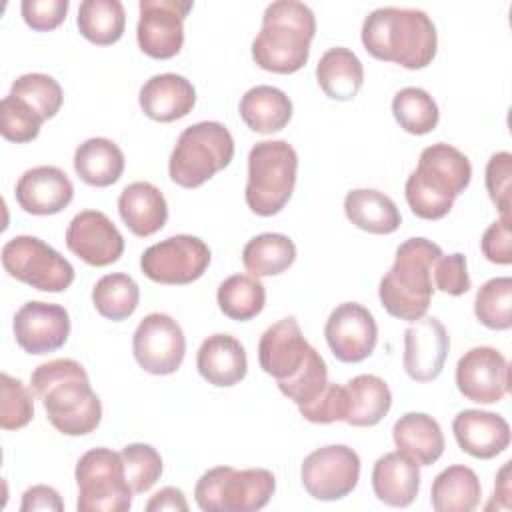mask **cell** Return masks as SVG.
I'll list each match as a JSON object with an SVG mask.
<instances>
[{"mask_svg": "<svg viewBox=\"0 0 512 512\" xmlns=\"http://www.w3.org/2000/svg\"><path fill=\"white\" fill-rule=\"evenodd\" d=\"M30 384L58 432L84 436L98 428L102 404L80 362L72 358L48 360L32 372Z\"/></svg>", "mask_w": 512, "mask_h": 512, "instance_id": "6da1fadb", "label": "cell"}, {"mask_svg": "<svg viewBox=\"0 0 512 512\" xmlns=\"http://www.w3.org/2000/svg\"><path fill=\"white\" fill-rule=\"evenodd\" d=\"M360 36L370 56L408 70L426 68L438 48L436 26L418 8H376L364 18Z\"/></svg>", "mask_w": 512, "mask_h": 512, "instance_id": "7a4b0ae2", "label": "cell"}, {"mask_svg": "<svg viewBox=\"0 0 512 512\" xmlns=\"http://www.w3.org/2000/svg\"><path fill=\"white\" fill-rule=\"evenodd\" d=\"M316 34L314 12L298 0H276L262 14V28L252 42V60L266 72L294 74L310 56Z\"/></svg>", "mask_w": 512, "mask_h": 512, "instance_id": "3957f363", "label": "cell"}, {"mask_svg": "<svg viewBox=\"0 0 512 512\" xmlns=\"http://www.w3.org/2000/svg\"><path fill=\"white\" fill-rule=\"evenodd\" d=\"M472 180V164L458 148L438 142L420 152L416 170L408 176L406 202L422 220H440Z\"/></svg>", "mask_w": 512, "mask_h": 512, "instance_id": "277c9868", "label": "cell"}, {"mask_svg": "<svg viewBox=\"0 0 512 512\" xmlns=\"http://www.w3.org/2000/svg\"><path fill=\"white\" fill-rule=\"evenodd\" d=\"M440 256L442 248L428 238H408L396 248L394 264L378 286V298L390 316L408 322L426 316L434 294L432 266Z\"/></svg>", "mask_w": 512, "mask_h": 512, "instance_id": "5b68a950", "label": "cell"}, {"mask_svg": "<svg viewBox=\"0 0 512 512\" xmlns=\"http://www.w3.org/2000/svg\"><path fill=\"white\" fill-rule=\"evenodd\" d=\"M298 174V154L286 140H262L248 154L244 198L258 216L278 214L290 200Z\"/></svg>", "mask_w": 512, "mask_h": 512, "instance_id": "8992f818", "label": "cell"}, {"mask_svg": "<svg viewBox=\"0 0 512 512\" xmlns=\"http://www.w3.org/2000/svg\"><path fill=\"white\" fill-rule=\"evenodd\" d=\"M234 158L230 130L214 120L188 126L176 140L168 160L170 180L182 188H198Z\"/></svg>", "mask_w": 512, "mask_h": 512, "instance_id": "52a82bcc", "label": "cell"}, {"mask_svg": "<svg viewBox=\"0 0 512 512\" xmlns=\"http://www.w3.org/2000/svg\"><path fill=\"white\" fill-rule=\"evenodd\" d=\"M274 490L276 478L266 468L216 466L198 478L194 498L204 512H254L270 502Z\"/></svg>", "mask_w": 512, "mask_h": 512, "instance_id": "ba28073f", "label": "cell"}, {"mask_svg": "<svg viewBox=\"0 0 512 512\" xmlns=\"http://www.w3.org/2000/svg\"><path fill=\"white\" fill-rule=\"evenodd\" d=\"M78 484V512H126L132 506V488L126 480L122 456L110 448L84 452L74 472Z\"/></svg>", "mask_w": 512, "mask_h": 512, "instance_id": "9c48e42d", "label": "cell"}, {"mask_svg": "<svg viewBox=\"0 0 512 512\" xmlns=\"http://www.w3.org/2000/svg\"><path fill=\"white\" fill-rule=\"evenodd\" d=\"M4 270L40 290V292H64L74 282L72 264L36 236H14L2 246Z\"/></svg>", "mask_w": 512, "mask_h": 512, "instance_id": "30bf717a", "label": "cell"}, {"mask_svg": "<svg viewBox=\"0 0 512 512\" xmlns=\"http://www.w3.org/2000/svg\"><path fill=\"white\" fill-rule=\"evenodd\" d=\"M210 264V248L192 234H176L152 244L140 256V270L158 284L182 286L198 280Z\"/></svg>", "mask_w": 512, "mask_h": 512, "instance_id": "8fae6325", "label": "cell"}, {"mask_svg": "<svg viewBox=\"0 0 512 512\" xmlns=\"http://www.w3.org/2000/svg\"><path fill=\"white\" fill-rule=\"evenodd\" d=\"M304 490L322 502L348 496L360 478V458L346 444H330L310 452L300 468Z\"/></svg>", "mask_w": 512, "mask_h": 512, "instance_id": "7c38bea8", "label": "cell"}, {"mask_svg": "<svg viewBox=\"0 0 512 512\" xmlns=\"http://www.w3.org/2000/svg\"><path fill=\"white\" fill-rule=\"evenodd\" d=\"M132 352L138 366L156 376L174 374L186 354V338L180 324L164 314L152 312L140 320L132 336Z\"/></svg>", "mask_w": 512, "mask_h": 512, "instance_id": "4fadbf2b", "label": "cell"}, {"mask_svg": "<svg viewBox=\"0 0 512 512\" xmlns=\"http://www.w3.org/2000/svg\"><path fill=\"white\" fill-rule=\"evenodd\" d=\"M136 38L140 50L156 60L176 56L184 44V20L192 10L186 0H140Z\"/></svg>", "mask_w": 512, "mask_h": 512, "instance_id": "5bb4252c", "label": "cell"}, {"mask_svg": "<svg viewBox=\"0 0 512 512\" xmlns=\"http://www.w3.org/2000/svg\"><path fill=\"white\" fill-rule=\"evenodd\" d=\"M324 336L336 360L356 364L374 352L378 326L366 306L358 302H342L330 312Z\"/></svg>", "mask_w": 512, "mask_h": 512, "instance_id": "9a60e30c", "label": "cell"}, {"mask_svg": "<svg viewBox=\"0 0 512 512\" xmlns=\"http://www.w3.org/2000/svg\"><path fill=\"white\" fill-rule=\"evenodd\" d=\"M510 384L508 360L492 346H476L464 352L456 364L460 394L476 404L500 402Z\"/></svg>", "mask_w": 512, "mask_h": 512, "instance_id": "2e32d148", "label": "cell"}, {"mask_svg": "<svg viewBox=\"0 0 512 512\" xmlns=\"http://www.w3.org/2000/svg\"><path fill=\"white\" fill-rule=\"evenodd\" d=\"M314 352L316 348L308 344L294 316L282 318L266 328L258 342L260 368L276 378V384L298 376Z\"/></svg>", "mask_w": 512, "mask_h": 512, "instance_id": "e0dca14e", "label": "cell"}, {"mask_svg": "<svg viewBox=\"0 0 512 512\" xmlns=\"http://www.w3.org/2000/svg\"><path fill=\"white\" fill-rule=\"evenodd\" d=\"M16 344L28 354H48L62 348L70 336V316L64 306L30 300L14 314Z\"/></svg>", "mask_w": 512, "mask_h": 512, "instance_id": "ac0fdd59", "label": "cell"}, {"mask_svg": "<svg viewBox=\"0 0 512 512\" xmlns=\"http://www.w3.org/2000/svg\"><path fill=\"white\" fill-rule=\"evenodd\" d=\"M66 246L90 266L114 264L124 252V238L114 222L100 210L76 214L66 230Z\"/></svg>", "mask_w": 512, "mask_h": 512, "instance_id": "d6986e66", "label": "cell"}, {"mask_svg": "<svg viewBox=\"0 0 512 512\" xmlns=\"http://www.w3.org/2000/svg\"><path fill=\"white\" fill-rule=\"evenodd\" d=\"M450 350V336L434 316H422L404 330L402 364L416 382H432L440 376Z\"/></svg>", "mask_w": 512, "mask_h": 512, "instance_id": "ffe728a7", "label": "cell"}, {"mask_svg": "<svg viewBox=\"0 0 512 512\" xmlns=\"http://www.w3.org/2000/svg\"><path fill=\"white\" fill-rule=\"evenodd\" d=\"M74 198V184L58 166H36L16 182V202L28 214L50 216L62 212Z\"/></svg>", "mask_w": 512, "mask_h": 512, "instance_id": "44dd1931", "label": "cell"}, {"mask_svg": "<svg viewBox=\"0 0 512 512\" xmlns=\"http://www.w3.org/2000/svg\"><path fill=\"white\" fill-rule=\"evenodd\" d=\"M452 432L462 452L478 460L502 454L510 444L508 422L494 412L462 410L452 420Z\"/></svg>", "mask_w": 512, "mask_h": 512, "instance_id": "7402d4cb", "label": "cell"}, {"mask_svg": "<svg viewBox=\"0 0 512 512\" xmlns=\"http://www.w3.org/2000/svg\"><path fill=\"white\" fill-rule=\"evenodd\" d=\"M142 112L156 122H174L192 112L196 90L180 74H156L144 82L138 96Z\"/></svg>", "mask_w": 512, "mask_h": 512, "instance_id": "603a6c76", "label": "cell"}, {"mask_svg": "<svg viewBox=\"0 0 512 512\" xmlns=\"http://www.w3.org/2000/svg\"><path fill=\"white\" fill-rule=\"evenodd\" d=\"M196 368L200 376L212 386H234L246 376V350L240 340L230 334H212L198 348Z\"/></svg>", "mask_w": 512, "mask_h": 512, "instance_id": "cb8c5ba5", "label": "cell"}, {"mask_svg": "<svg viewBox=\"0 0 512 512\" xmlns=\"http://www.w3.org/2000/svg\"><path fill=\"white\" fill-rule=\"evenodd\" d=\"M372 490L388 506H410L420 490L418 464L400 450L380 456L372 468Z\"/></svg>", "mask_w": 512, "mask_h": 512, "instance_id": "d4e9b609", "label": "cell"}, {"mask_svg": "<svg viewBox=\"0 0 512 512\" xmlns=\"http://www.w3.org/2000/svg\"><path fill=\"white\" fill-rule=\"evenodd\" d=\"M118 212L126 228L140 236H152L164 228L168 220V204L164 194L150 182L128 184L118 198Z\"/></svg>", "mask_w": 512, "mask_h": 512, "instance_id": "484cf974", "label": "cell"}, {"mask_svg": "<svg viewBox=\"0 0 512 512\" xmlns=\"http://www.w3.org/2000/svg\"><path fill=\"white\" fill-rule=\"evenodd\" d=\"M394 446L418 466H430L444 454L440 424L424 412H408L392 426Z\"/></svg>", "mask_w": 512, "mask_h": 512, "instance_id": "4316f807", "label": "cell"}, {"mask_svg": "<svg viewBox=\"0 0 512 512\" xmlns=\"http://www.w3.org/2000/svg\"><path fill=\"white\" fill-rule=\"evenodd\" d=\"M346 218L370 234H392L398 230L402 216L390 196L374 188H354L344 198Z\"/></svg>", "mask_w": 512, "mask_h": 512, "instance_id": "83f0119b", "label": "cell"}, {"mask_svg": "<svg viewBox=\"0 0 512 512\" xmlns=\"http://www.w3.org/2000/svg\"><path fill=\"white\" fill-rule=\"evenodd\" d=\"M320 90L332 100H352L364 84V68L360 58L344 46L326 50L316 66Z\"/></svg>", "mask_w": 512, "mask_h": 512, "instance_id": "f1b7e54d", "label": "cell"}, {"mask_svg": "<svg viewBox=\"0 0 512 512\" xmlns=\"http://www.w3.org/2000/svg\"><path fill=\"white\" fill-rule=\"evenodd\" d=\"M238 110L250 130L258 134H272L290 122L292 100L280 88L260 84L244 92Z\"/></svg>", "mask_w": 512, "mask_h": 512, "instance_id": "f546056e", "label": "cell"}, {"mask_svg": "<svg viewBox=\"0 0 512 512\" xmlns=\"http://www.w3.org/2000/svg\"><path fill=\"white\" fill-rule=\"evenodd\" d=\"M74 170L82 182L106 188L120 180L124 172V154L110 138H88L74 152Z\"/></svg>", "mask_w": 512, "mask_h": 512, "instance_id": "4dcf8cb0", "label": "cell"}, {"mask_svg": "<svg viewBox=\"0 0 512 512\" xmlns=\"http://www.w3.org/2000/svg\"><path fill=\"white\" fill-rule=\"evenodd\" d=\"M348 414L346 424L356 428L376 426L392 406V392L388 384L374 374H358L346 382Z\"/></svg>", "mask_w": 512, "mask_h": 512, "instance_id": "1f68e13d", "label": "cell"}, {"mask_svg": "<svg viewBox=\"0 0 512 512\" xmlns=\"http://www.w3.org/2000/svg\"><path fill=\"white\" fill-rule=\"evenodd\" d=\"M480 496V480L464 464L444 468L434 478L430 490V502L436 512H472L480 504Z\"/></svg>", "mask_w": 512, "mask_h": 512, "instance_id": "d6a6232c", "label": "cell"}, {"mask_svg": "<svg viewBox=\"0 0 512 512\" xmlns=\"http://www.w3.org/2000/svg\"><path fill=\"white\" fill-rule=\"evenodd\" d=\"M296 260V244L278 232H264L248 240L242 250L244 268L256 276H278Z\"/></svg>", "mask_w": 512, "mask_h": 512, "instance_id": "836d02e7", "label": "cell"}, {"mask_svg": "<svg viewBox=\"0 0 512 512\" xmlns=\"http://www.w3.org/2000/svg\"><path fill=\"white\" fill-rule=\"evenodd\" d=\"M76 24L88 42L110 46L124 34L126 12L120 0H84L80 2Z\"/></svg>", "mask_w": 512, "mask_h": 512, "instance_id": "e575fe53", "label": "cell"}, {"mask_svg": "<svg viewBox=\"0 0 512 512\" xmlns=\"http://www.w3.org/2000/svg\"><path fill=\"white\" fill-rule=\"evenodd\" d=\"M216 302L224 316L246 322L264 310L266 288L252 274H232L218 286Z\"/></svg>", "mask_w": 512, "mask_h": 512, "instance_id": "d590c367", "label": "cell"}, {"mask_svg": "<svg viewBox=\"0 0 512 512\" xmlns=\"http://www.w3.org/2000/svg\"><path fill=\"white\" fill-rule=\"evenodd\" d=\"M92 302L100 316L120 322L134 314L140 302V288L124 272L102 276L92 288Z\"/></svg>", "mask_w": 512, "mask_h": 512, "instance_id": "8d00e7d4", "label": "cell"}, {"mask_svg": "<svg viewBox=\"0 0 512 512\" xmlns=\"http://www.w3.org/2000/svg\"><path fill=\"white\" fill-rule=\"evenodd\" d=\"M392 114L408 134H428L438 126L440 112L434 98L416 86H406L392 100Z\"/></svg>", "mask_w": 512, "mask_h": 512, "instance_id": "74e56055", "label": "cell"}, {"mask_svg": "<svg viewBox=\"0 0 512 512\" xmlns=\"http://www.w3.org/2000/svg\"><path fill=\"white\" fill-rule=\"evenodd\" d=\"M474 314L490 330H508L512 326V278L486 280L476 292Z\"/></svg>", "mask_w": 512, "mask_h": 512, "instance_id": "f35d334b", "label": "cell"}, {"mask_svg": "<svg viewBox=\"0 0 512 512\" xmlns=\"http://www.w3.org/2000/svg\"><path fill=\"white\" fill-rule=\"evenodd\" d=\"M10 94L28 102L44 120L56 116L64 100L60 84L42 72H28L18 76L10 86Z\"/></svg>", "mask_w": 512, "mask_h": 512, "instance_id": "ab89813d", "label": "cell"}, {"mask_svg": "<svg viewBox=\"0 0 512 512\" xmlns=\"http://www.w3.org/2000/svg\"><path fill=\"white\" fill-rule=\"evenodd\" d=\"M124 462L126 480L134 494L148 492L162 476V458L160 452L144 442H134L122 448L120 452Z\"/></svg>", "mask_w": 512, "mask_h": 512, "instance_id": "60d3db41", "label": "cell"}, {"mask_svg": "<svg viewBox=\"0 0 512 512\" xmlns=\"http://www.w3.org/2000/svg\"><path fill=\"white\" fill-rule=\"evenodd\" d=\"M44 118L22 98H16L12 94L4 96L0 102V134L8 142L24 144L32 142L40 128Z\"/></svg>", "mask_w": 512, "mask_h": 512, "instance_id": "b9f144b4", "label": "cell"}, {"mask_svg": "<svg viewBox=\"0 0 512 512\" xmlns=\"http://www.w3.org/2000/svg\"><path fill=\"white\" fill-rule=\"evenodd\" d=\"M0 426L2 430H20L34 416L32 392L22 384V380L2 372L0 376Z\"/></svg>", "mask_w": 512, "mask_h": 512, "instance_id": "7bdbcfd3", "label": "cell"}, {"mask_svg": "<svg viewBox=\"0 0 512 512\" xmlns=\"http://www.w3.org/2000/svg\"><path fill=\"white\" fill-rule=\"evenodd\" d=\"M326 384H328V368L324 358L316 350L310 362L302 368V372L288 382H280L278 388L296 406H302L312 402L326 388Z\"/></svg>", "mask_w": 512, "mask_h": 512, "instance_id": "ee69618b", "label": "cell"}, {"mask_svg": "<svg viewBox=\"0 0 512 512\" xmlns=\"http://www.w3.org/2000/svg\"><path fill=\"white\" fill-rule=\"evenodd\" d=\"M512 154L502 150L490 156L486 164V190L490 200L500 210V218L510 220V206H512Z\"/></svg>", "mask_w": 512, "mask_h": 512, "instance_id": "f6af8a7d", "label": "cell"}, {"mask_svg": "<svg viewBox=\"0 0 512 512\" xmlns=\"http://www.w3.org/2000/svg\"><path fill=\"white\" fill-rule=\"evenodd\" d=\"M300 414L314 424H330L336 420H346L348 414V394L344 386L328 382L326 388L308 404L298 406Z\"/></svg>", "mask_w": 512, "mask_h": 512, "instance_id": "bcb514c9", "label": "cell"}, {"mask_svg": "<svg viewBox=\"0 0 512 512\" xmlns=\"http://www.w3.org/2000/svg\"><path fill=\"white\" fill-rule=\"evenodd\" d=\"M432 276H434V288L450 296H462L472 286L468 268H466V256L462 252H454L448 256L442 254L432 266Z\"/></svg>", "mask_w": 512, "mask_h": 512, "instance_id": "7dc6e473", "label": "cell"}, {"mask_svg": "<svg viewBox=\"0 0 512 512\" xmlns=\"http://www.w3.org/2000/svg\"><path fill=\"white\" fill-rule=\"evenodd\" d=\"M68 6V0H22L20 12L32 30L48 32L64 22Z\"/></svg>", "mask_w": 512, "mask_h": 512, "instance_id": "c3c4849f", "label": "cell"}, {"mask_svg": "<svg viewBox=\"0 0 512 512\" xmlns=\"http://www.w3.org/2000/svg\"><path fill=\"white\" fill-rule=\"evenodd\" d=\"M480 250L486 256V260L494 264L506 266L512 262V234L508 218H500L484 230L480 238Z\"/></svg>", "mask_w": 512, "mask_h": 512, "instance_id": "681fc988", "label": "cell"}, {"mask_svg": "<svg viewBox=\"0 0 512 512\" xmlns=\"http://www.w3.org/2000/svg\"><path fill=\"white\" fill-rule=\"evenodd\" d=\"M34 510H56L62 512L64 510V502L60 498V494L44 484L32 486L22 494V504H20V512H34Z\"/></svg>", "mask_w": 512, "mask_h": 512, "instance_id": "f907efd6", "label": "cell"}, {"mask_svg": "<svg viewBox=\"0 0 512 512\" xmlns=\"http://www.w3.org/2000/svg\"><path fill=\"white\" fill-rule=\"evenodd\" d=\"M162 510H172V512H186L188 502L184 498V492L174 486H166L158 490L148 502H146V512H162Z\"/></svg>", "mask_w": 512, "mask_h": 512, "instance_id": "816d5d0a", "label": "cell"}, {"mask_svg": "<svg viewBox=\"0 0 512 512\" xmlns=\"http://www.w3.org/2000/svg\"><path fill=\"white\" fill-rule=\"evenodd\" d=\"M494 500H500V504H498L500 508H510V462H504L500 472H498V476H496V486H494L492 502ZM488 506H486V510H488Z\"/></svg>", "mask_w": 512, "mask_h": 512, "instance_id": "f5cc1de1", "label": "cell"}]
</instances>
